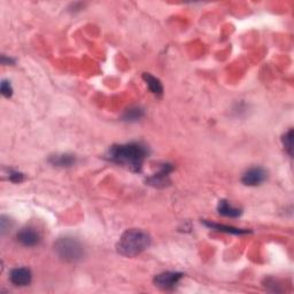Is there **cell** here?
Wrapping results in <instances>:
<instances>
[{
    "mask_svg": "<svg viewBox=\"0 0 294 294\" xmlns=\"http://www.w3.org/2000/svg\"><path fill=\"white\" fill-rule=\"evenodd\" d=\"M173 170V166L170 163H162L159 167V171L153 173L151 177H148L146 180V183L148 185H151L153 187H158V189H163L170 184L169 176L171 171Z\"/></svg>",
    "mask_w": 294,
    "mask_h": 294,
    "instance_id": "4",
    "label": "cell"
},
{
    "mask_svg": "<svg viewBox=\"0 0 294 294\" xmlns=\"http://www.w3.org/2000/svg\"><path fill=\"white\" fill-rule=\"evenodd\" d=\"M32 273L28 268H15L9 273V281L15 286H28L31 283Z\"/></svg>",
    "mask_w": 294,
    "mask_h": 294,
    "instance_id": "8",
    "label": "cell"
},
{
    "mask_svg": "<svg viewBox=\"0 0 294 294\" xmlns=\"http://www.w3.org/2000/svg\"><path fill=\"white\" fill-rule=\"evenodd\" d=\"M267 177H268V173L266 170L263 169V168L254 167V168H250V169H248L244 173L242 182H243V184L246 186H258V185H261L262 183L267 180Z\"/></svg>",
    "mask_w": 294,
    "mask_h": 294,
    "instance_id": "6",
    "label": "cell"
},
{
    "mask_svg": "<svg viewBox=\"0 0 294 294\" xmlns=\"http://www.w3.org/2000/svg\"><path fill=\"white\" fill-rule=\"evenodd\" d=\"M9 181L13 183H21L25 181V175L20 171H15V170H11L9 171Z\"/></svg>",
    "mask_w": 294,
    "mask_h": 294,
    "instance_id": "16",
    "label": "cell"
},
{
    "mask_svg": "<svg viewBox=\"0 0 294 294\" xmlns=\"http://www.w3.org/2000/svg\"><path fill=\"white\" fill-rule=\"evenodd\" d=\"M76 156L73 154H54L49 158V163L53 167L69 168L76 163Z\"/></svg>",
    "mask_w": 294,
    "mask_h": 294,
    "instance_id": "9",
    "label": "cell"
},
{
    "mask_svg": "<svg viewBox=\"0 0 294 294\" xmlns=\"http://www.w3.org/2000/svg\"><path fill=\"white\" fill-rule=\"evenodd\" d=\"M14 62H15V61H14L13 59H11V57H9V59H8V57H6V55H3V56H2V64H3V65H8V64H9V65H13Z\"/></svg>",
    "mask_w": 294,
    "mask_h": 294,
    "instance_id": "17",
    "label": "cell"
},
{
    "mask_svg": "<svg viewBox=\"0 0 294 294\" xmlns=\"http://www.w3.org/2000/svg\"><path fill=\"white\" fill-rule=\"evenodd\" d=\"M144 109L141 107H137V106H134V107H130L128 108L125 112L123 113V121L125 122H137L139 120L144 117Z\"/></svg>",
    "mask_w": 294,
    "mask_h": 294,
    "instance_id": "13",
    "label": "cell"
},
{
    "mask_svg": "<svg viewBox=\"0 0 294 294\" xmlns=\"http://www.w3.org/2000/svg\"><path fill=\"white\" fill-rule=\"evenodd\" d=\"M143 80L146 82L149 91H151L153 94L158 95V97H161V95L163 94V86H162V83H161L160 80L156 79L155 76L148 74V73L143 74Z\"/></svg>",
    "mask_w": 294,
    "mask_h": 294,
    "instance_id": "12",
    "label": "cell"
},
{
    "mask_svg": "<svg viewBox=\"0 0 294 294\" xmlns=\"http://www.w3.org/2000/svg\"><path fill=\"white\" fill-rule=\"evenodd\" d=\"M183 277H184V275H183L182 272L166 271V272L156 275V276L153 279V283H154V285L159 288H161V290L171 291L178 285V283H180V281Z\"/></svg>",
    "mask_w": 294,
    "mask_h": 294,
    "instance_id": "5",
    "label": "cell"
},
{
    "mask_svg": "<svg viewBox=\"0 0 294 294\" xmlns=\"http://www.w3.org/2000/svg\"><path fill=\"white\" fill-rule=\"evenodd\" d=\"M17 243L25 247H35L41 242V234L32 228H25L16 234Z\"/></svg>",
    "mask_w": 294,
    "mask_h": 294,
    "instance_id": "7",
    "label": "cell"
},
{
    "mask_svg": "<svg viewBox=\"0 0 294 294\" xmlns=\"http://www.w3.org/2000/svg\"><path fill=\"white\" fill-rule=\"evenodd\" d=\"M282 142H283L284 148H285V151L287 152L288 155L292 156V149H293V130L292 129L288 130V131L284 134L282 138Z\"/></svg>",
    "mask_w": 294,
    "mask_h": 294,
    "instance_id": "14",
    "label": "cell"
},
{
    "mask_svg": "<svg viewBox=\"0 0 294 294\" xmlns=\"http://www.w3.org/2000/svg\"><path fill=\"white\" fill-rule=\"evenodd\" d=\"M152 239L149 234L141 229H130L127 230L121 236L116 245V250L119 254L125 258H134L151 246Z\"/></svg>",
    "mask_w": 294,
    "mask_h": 294,
    "instance_id": "2",
    "label": "cell"
},
{
    "mask_svg": "<svg viewBox=\"0 0 294 294\" xmlns=\"http://www.w3.org/2000/svg\"><path fill=\"white\" fill-rule=\"evenodd\" d=\"M206 226H208L211 230H216L220 231V232H225V233H232V234H247L249 233V230L246 229H238V228H233V226H229V225H224V224H219V223H214V222H209V221H204L202 222Z\"/></svg>",
    "mask_w": 294,
    "mask_h": 294,
    "instance_id": "10",
    "label": "cell"
},
{
    "mask_svg": "<svg viewBox=\"0 0 294 294\" xmlns=\"http://www.w3.org/2000/svg\"><path fill=\"white\" fill-rule=\"evenodd\" d=\"M218 211H219L220 215L225 216V218H231V219L239 218V216L243 214L242 209L236 208V207L231 206L230 202L226 201V200H221L219 202Z\"/></svg>",
    "mask_w": 294,
    "mask_h": 294,
    "instance_id": "11",
    "label": "cell"
},
{
    "mask_svg": "<svg viewBox=\"0 0 294 294\" xmlns=\"http://www.w3.org/2000/svg\"><path fill=\"white\" fill-rule=\"evenodd\" d=\"M0 91L5 98H11L13 95V88L11 85V82L7 80L2 81V86H0Z\"/></svg>",
    "mask_w": 294,
    "mask_h": 294,
    "instance_id": "15",
    "label": "cell"
},
{
    "mask_svg": "<svg viewBox=\"0 0 294 294\" xmlns=\"http://www.w3.org/2000/svg\"><path fill=\"white\" fill-rule=\"evenodd\" d=\"M148 156V148L142 143H127L113 145L106 153V159L115 165L122 166L133 172L142 170Z\"/></svg>",
    "mask_w": 294,
    "mask_h": 294,
    "instance_id": "1",
    "label": "cell"
},
{
    "mask_svg": "<svg viewBox=\"0 0 294 294\" xmlns=\"http://www.w3.org/2000/svg\"><path fill=\"white\" fill-rule=\"evenodd\" d=\"M54 252L57 258L67 263L80 262L85 255V249L82 243L71 237L57 239L54 243Z\"/></svg>",
    "mask_w": 294,
    "mask_h": 294,
    "instance_id": "3",
    "label": "cell"
}]
</instances>
